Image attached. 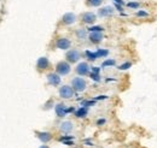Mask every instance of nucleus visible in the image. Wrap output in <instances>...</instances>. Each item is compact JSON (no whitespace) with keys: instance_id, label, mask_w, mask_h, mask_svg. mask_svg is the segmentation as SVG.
Here are the masks:
<instances>
[{"instance_id":"1","label":"nucleus","mask_w":157,"mask_h":148,"mask_svg":"<svg viewBox=\"0 0 157 148\" xmlns=\"http://www.w3.org/2000/svg\"><path fill=\"white\" fill-rule=\"evenodd\" d=\"M71 87L74 88L75 92H83L87 88V82L82 77H75L71 80Z\"/></svg>"},{"instance_id":"2","label":"nucleus","mask_w":157,"mask_h":148,"mask_svg":"<svg viewBox=\"0 0 157 148\" xmlns=\"http://www.w3.org/2000/svg\"><path fill=\"white\" fill-rule=\"evenodd\" d=\"M70 70H71V68H70V63L69 61L62 60V61H59L58 64L56 65V72L58 75H60V76L68 75L70 72Z\"/></svg>"},{"instance_id":"3","label":"nucleus","mask_w":157,"mask_h":148,"mask_svg":"<svg viewBox=\"0 0 157 148\" xmlns=\"http://www.w3.org/2000/svg\"><path fill=\"white\" fill-rule=\"evenodd\" d=\"M74 88L70 86H62L59 88V95L63 99H71L74 96Z\"/></svg>"},{"instance_id":"4","label":"nucleus","mask_w":157,"mask_h":148,"mask_svg":"<svg viewBox=\"0 0 157 148\" xmlns=\"http://www.w3.org/2000/svg\"><path fill=\"white\" fill-rule=\"evenodd\" d=\"M80 58H81V53L78 52V50H70V51H68L67 52V54H65V59H67V61H69V63H78V60H80Z\"/></svg>"},{"instance_id":"5","label":"nucleus","mask_w":157,"mask_h":148,"mask_svg":"<svg viewBox=\"0 0 157 148\" xmlns=\"http://www.w3.org/2000/svg\"><path fill=\"white\" fill-rule=\"evenodd\" d=\"M90 65H88V63H86V61H81V63H78V66H76V69H75V71H76V74L80 75V76H86V75L90 74Z\"/></svg>"},{"instance_id":"6","label":"nucleus","mask_w":157,"mask_h":148,"mask_svg":"<svg viewBox=\"0 0 157 148\" xmlns=\"http://www.w3.org/2000/svg\"><path fill=\"white\" fill-rule=\"evenodd\" d=\"M70 46H71V41L67 37H59L56 41V47L58 50H68L70 48Z\"/></svg>"},{"instance_id":"7","label":"nucleus","mask_w":157,"mask_h":148,"mask_svg":"<svg viewBox=\"0 0 157 148\" xmlns=\"http://www.w3.org/2000/svg\"><path fill=\"white\" fill-rule=\"evenodd\" d=\"M81 20L83 23H86V24H93L97 20V15L93 13V12H90V11L88 12H85L81 16Z\"/></svg>"},{"instance_id":"8","label":"nucleus","mask_w":157,"mask_h":148,"mask_svg":"<svg viewBox=\"0 0 157 148\" xmlns=\"http://www.w3.org/2000/svg\"><path fill=\"white\" fill-rule=\"evenodd\" d=\"M36 68H38L39 71L47 70L50 68V60L46 57H41V58L38 59V61H36Z\"/></svg>"},{"instance_id":"9","label":"nucleus","mask_w":157,"mask_h":148,"mask_svg":"<svg viewBox=\"0 0 157 148\" xmlns=\"http://www.w3.org/2000/svg\"><path fill=\"white\" fill-rule=\"evenodd\" d=\"M47 82L51 84V86H55L57 87L60 84V75H58L57 72H51V74L47 75Z\"/></svg>"},{"instance_id":"10","label":"nucleus","mask_w":157,"mask_h":148,"mask_svg":"<svg viewBox=\"0 0 157 148\" xmlns=\"http://www.w3.org/2000/svg\"><path fill=\"white\" fill-rule=\"evenodd\" d=\"M62 22H63L64 24H67V25H71V24H74V23L76 22V16H75V13H73V12H67V13L63 15Z\"/></svg>"},{"instance_id":"11","label":"nucleus","mask_w":157,"mask_h":148,"mask_svg":"<svg viewBox=\"0 0 157 148\" xmlns=\"http://www.w3.org/2000/svg\"><path fill=\"white\" fill-rule=\"evenodd\" d=\"M114 11H115V9L113 6H104L98 10V16L99 17H109L114 13Z\"/></svg>"},{"instance_id":"12","label":"nucleus","mask_w":157,"mask_h":148,"mask_svg":"<svg viewBox=\"0 0 157 148\" xmlns=\"http://www.w3.org/2000/svg\"><path fill=\"white\" fill-rule=\"evenodd\" d=\"M55 111H56V114H57V117L59 118H62V117H65L67 116V113H68V109H67V106L64 105V104H57L56 106H55Z\"/></svg>"},{"instance_id":"13","label":"nucleus","mask_w":157,"mask_h":148,"mask_svg":"<svg viewBox=\"0 0 157 148\" xmlns=\"http://www.w3.org/2000/svg\"><path fill=\"white\" fill-rule=\"evenodd\" d=\"M38 134V137L42 143H47L52 140V134L51 132H47V131H41V132H36Z\"/></svg>"},{"instance_id":"14","label":"nucleus","mask_w":157,"mask_h":148,"mask_svg":"<svg viewBox=\"0 0 157 148\" xmlns=\"http://www.w3.org/2000/svg\"><path fill=\"white\" fill-rule=\"evenodd\" d=\"M88 39H90V41L93 42V43H99L104 37H103V34L99 33V31H92V33H90Z\"/></svg>"},{"instance_id":"15","label":"nucleus","mask_w":157,"mask_h":148,"mask_svg":"<svg viewBox=\"0 0 157 148\" xmlns=\"http://www.w3.org/2000/svg\"><path fill=\"white\" fill-rule=\"evenodd\" d=\"M73 128H74V125H73V123H71V122H69V120L60 123V127H59L60 131H62V132H64V134H69V132L73 130Z\"/></svg>"},{"instance_id":"16","label":"nucleus","mask_w":157,"mask_h":148,"mask_svg":"<svg viewBox=\"0 0 157 148\" xmlns=\"http://www.w3.org/2000/svg\"><path fill=\"white\" fill-rule=\"evenodd\" d=\"M87 113H88V110H87V107H85V106H81V107L78 109V111L75 112V116H76L78 118H83V117H86V116H87Z\"/></svg>"},{"instance_id":"17","label":"nucleus","mask_w":157,"mask_h":148,"mask_svg":"<svg viewBox=\"0 0 157 148\" xmlns=\"http://www.w3.org/2000/svg\"><path fill=\"white\" fill-rule=\"evenodd\" d=\"M76 36H78V39H80V40H85L86 39V36H87V30L86 29H78L76 30Z\"/></svg>"},{"instance_id":"18","label":"nucleus","mask_w":157,"mask_h":148,"mask_svg":"<svg viewBox=\"0 0 157 148\" xmlns=\"http://www.w3.org/2000/svg\"><path fill=\"white\" fill-rule=\"evenodd\" d=\"M104 0H87V5L92 6V7H98L103 4Z\"/></svg>"},{"instance_id":"19","label":"nucleus","mask_w":157,"mask_h":148,"mask_svg":"<svg viewBox=\"0 0 157 148\" xmlns=\"http://www.w3.org/2000/svg\"><path fill=\"white\" fill-rule=\"evenodd\" d=\"M73 140H74V137L73 136H63V137H60V141L62 142H64V145H73Z\"/></svg>"},{"instance_id":"20","label":"nucleus","mask_w":157,"mask_h":148,"mask_svg":"<svg viewBox=\"0 0 157 148\" xmlns=\"http://www.w3.org/2000/svg\"><path fill=\"white\" fill-rule=\"evenodd\" d=\"M115 64H116L115 59H106V60H104V61H103L101 68H106V66H114Z\"/></svg>"},{"instance_id":"21","label":"nucleus","mask_w":157,"mask_h":148,"mask_svg":"<svg viewBox=\"0 0 157 148\" xmlns=\"http://www.w3.org/2000/svg\"><path fill=\"white\" fill-rule=\"evenodd\" d=\"M127 6L129 7V9H139L140 7V2H138L136 0H132V1H129V2H127Z\"/></svg>"},{"instance_id":"22","label":"nucleus","mask_w":157,"mask_h":148,"mask_svg":"<svg viewBox=\"0 0 157 148\" xmlns=\"http://www.w3.org/2000/svg\"><path fill=\"white\" fill-rule=\"evenodd\" d=\"M96 53H97V57H98V58H104V57H106L109 54V51H108V50H98Z\"/></svg>"},{"instance_id":"23","label":"nucleus","mask_w":157,"mask_h":148,"mask_svg":"<svg viewBox=\"0 0 157 148\" xmlns=\"http://www.w3.org/2000/svg\"><path fill=\"white\" fill-rule=\"evenodd\" d=\"M136 15H137V17H141V18H143V17H149V16H150V13L146 12V11H144V10H138Z\"/></svg>"},{"instance_id":"24","label":"nucleus","mask_w":157,"mask_h":148,"mask_svg":"<svg viewBox=\"0 0 157 148\" xmlns=\"http://www.w3.org/2000/svg\"><path fill=\"white\" fill-rule=\"evenodd\" d=\"M86 56L88 57L90 60H96V59H98L96 52H90V51H87V52H86Z\"/></svg>"},{"instance_id":"25","label":"nucleus","mask_w":157,"mask_h":148,"mask_svg":"<svg viewBox=\"0 0 157 148\" xmlns=\"http://www.w3.org/2000/svg\"><path fill=\"white\" fill-rule=\"evenodd\" d=\"M129 68H132V63H129V61L123 63V64H121V65L118 66L120 70H127V69H129Z\"/></svg>"},{"instance_id":"26","label":"nucleus","mask_w":157,"mask_h":148,"mask_svg":"<svg viewBox=\"0 0 157 148\" xmlns=\"http://www.w3.org/2000/svg\"><path fill=\"white\" fill-rule=\"evenodd\" d=\"M88 30H90V33H92V31H99V33H101L104 30V28L103 27H99V25H96V27H90Z\"/></svg>"},{"instance_id":"27","label":"nucleus","mask_w":157,"mask_h":148,"mask_svg":"<svg viewBox=\"0 0 157 148\" xmlns=\"http://www.w3.org/2000/svg\"><path fill=\"white\" fill-rule=\"evenodd\" d=\"M91 78L94 80V81H97V82L100 81V76H99V74H97V72H91Z\"/></svg>"},{"instance_id":"28","label":"nucleus","mask_w":157,"mask_h":148,"mask_svg":"<svg viewBox=\"0 0 157 148\" xmlns=\"http://www.w3.org/2000/svg\"><path fill=\"white\" fill-rule=\"evenodd\" d=\"M91 70H92V72H97V74H99V71H100L99 68H92Z\"/></svg>"},{"instance_id":"29","label":"nucleus","mask_w":157,"mask_h":148,"mask_svg":"<svg viewBox=\"0 0 157 148\" xmlns=\"http://www.w3.org/2000/svg\"><path fill=\"white\" fill-rule=\"evenodd\" d=\"M104 123H105V119H99L97 124H98V125H100V124H104Z\"/></svg>"},{"instance_id":"30","label":"nucleus","mask_w":157,"mask_h":148,"mask_svg":"<svg viewBox=\"0 0 157 148\" xmlns=\"http://www.w3.org/2000/svg\"><path fill=\"white\" fill-rule=\"evenodd\" d=\"M115 2H116V4H120V5H123V4H124L122 0H115Z\"/></svg>"},{"instance_id":"31","label":"nucleus","mask_w":157,"mask_h":148,"mask_svg":"<svg viewBox=\"0 0 157 148\" xmlns=\"http://www.w3.org/2000/svg\"><path fill=\"white\" fill-rule=\"evenodd\" d=\"M40 148H50V147H48L47 145H42V146H41V147H40Z\"/></svg>"}]
</instances>
